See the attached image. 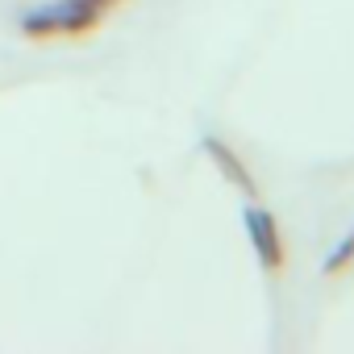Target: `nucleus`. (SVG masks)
Returning <instances> with one entry per match:
<instances>
[{
  "instance_id": "1",
  "label": "nucleus",
  "mask_w": 354,
  "mask_h": 354,
  "mask_svg": "<svg viewBox=\"0 0 354 354\" xmlns=\"http://www.w3.org/2000/svg\"><path fill=\"white\" fill-rule=\"evenodd\" d=\"M242 225H246V238H250V246H254L259 267H263L267 275H279L283 263H288V254H283V238H279L275 213L263 209V205H246V209H242Z\"/></svg>"
},
{
  "instance_id": "2",
  "label": "nucleus",
  "mask_w": 354,
  "mask_h": 354,
  "mask_svg": "<svg viewBox=\"0 0 354 354\" xmlns=\"http://www.w3.org/2000/svg\"><path fill=\"white\" fill-rule=\"evenodd\" d=\"M46 13H50L59 38H84V34H96L100 21L109 17L104 9L92 5V0H59V5H46Z\"/></svg>"
},
{
  "instance_id": "3",
  "label": "nucleus",
  "mask_w": 354,
  "mask_h": 354,
  "mask_svg": "<svg viewBox=\"0 0 354 354\" xmlns=\"http://www.w3.org/2000/svg\"><path fill=\"white\" fill-rule=\"evenodd\" d=\"M201 150H205V154H209V158L217 162V171L225 175V180H230V184H234V188H238L242 196H250V201L259 196V184H254V175L246 171L242 154H238V150H234L230 142H221L217 133H205V138H201Z\"/></svg>"
},
{
  "instance_id": "4",
  "label": "nucleus",
  "mask_w": 354,
  "mask_h": 354,
  "mask_svg": "<svg viewBox=\"0 0 354 354\" xmlns=\"http://www.w3.org/2000/svg\"><path fill=\"white\" fill-rule=\"evenodd\" d=\"M350 267H354V230H350V234H346V238L329 250V254H325L321 275H325V279H337V275H346Z\"/></svg>"
},
{
  "instance_id": "5",
  "label": "nucleus",
  "mask_w": 354,
  "mask_h": 354,
  "mask_svg": "<svg viewBox=\"0 0 354 354\" xmlns=\"http://www.w3.org/2000/svg\"><path fill=\"white\" fill-rule=\"evenodd\" d=\"M21 34H26L30 42H46V38H59V34H55V21H50V13H46V5L21 17Z\"/></svg>"
},
{
  "instance_id": "6",
  "label": "nucleus",
  "mask_w": 354,
  "mask_h": 354,
  "mask_svg": "<svg viewBox=\"0 0 354 354\" xmlns=\"http://www.w3.org/2000/svg\"><path fill=\"white\" fill-rule=\"evenodd\" d=\"M92 5H96V9H104V13H113V9L121 5V0H92Z\"/></svg>"
}]
</instances>
